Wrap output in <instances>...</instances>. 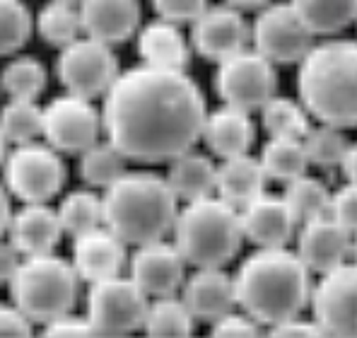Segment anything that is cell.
Segmentation results:
<instances>
[{
	"label": "cell",
	"instance_id": "obj_40",
	"mask_svg": "<svg viewBox=\"0 0 357 338\" xmlns=\"http://www.w3.org/2000/svg\"><path fill=\"white\" fill-rule=\"evenodd\" d=\"M261 324L256 319H251L244 309L241 314L237 311H227L218 321H213V336H227V338H239V336H259Z\"/></svg>",
	"mask_w": 357,
	"mask_h": 338
},
{
	"label": "cell",
	"instance_id": "obj_5",
	"mask_svg": "<svg viewBox=\"0 0 357 338\" xmlns=\"http://www.w3.org/2000/svg\"><path fill=\"white\" fill-rule=\"evenodd\" d=\"M244 240L241 210L218 193L188 200L178 210L174 244L191 266L222 268L237 256Z\"/></svg>",
	"mask_w": 357,
	"mask_h": 338
},
{
	"label": "cell",
	"instance_id": "obj_14",
	"mask_svg": "<svg viewBox=\"0 0 357 338\" xmlns=\"http://www.w3.org/2000/svg\"><path fill=\"white\" fill-rule=\"evenodd\" d=\"M249 39L251 29L241 10L227 3L218 5V8H208L191 27L193 49L215 63L244 51Z\"/></svg>",
	"mask_w": 357,
	"mask_h": 338
},
{
	"label": "cell",
	"instance_id": "obj_43",
	"mask_svg": "<svg viewBox=\"0 0 357 338\" xmlns=\"http://www.w3.org/2000/svg\"><path fill=\"white\" fill-rule=\"evenodd\" d=\"M20 263H22V254H20L17 247L13 244V242H5L3 237H0V285H5L13 281V276L17 273Z\"/></svg>",
	"mask_w": 357,
	"mask_h": 338
},
{
	"label": "cell",
	"instance_id": "obj_7",
	"mask_svg": "<svg viewBox=\"0 0 357 338\" xmlns=\"http://www.w3.org/2000/svg\"><path fill=\"white\" fill-rule=\"evenodd\" d=\"M66 165L61 152L49 142H22L8 152L3 162V182L22 203H49L66 184Z\"/></svg>",
	"mask_w": 357,
	"mask_h": 338
},
{
	"label": "cell",
	"instance_id": "obj_13",
	"mask_svg": "<svg viewBox=\"0 0 357 338\" xmlns=\"http://www.w3.org/2000/svg\"><path fill=\"white\" fill-rule=\"evenodd\" d=\"M314 321L324 336H357V263H340L321 273L312 288Z\"/></svg>",
	"mask_w": 357,
	"mask_h": 338
},
{
	"label": "cell",
	"instance_id": "obj_25",
	"mask_svg": "<svg viewBox=\"0 0 357 338\" xmlns=\"http://www.w3.org/2000/svg\"><path fill=\"white\" fill-rule=\"evenodd\" d=\"M167 179L178 200L188 203V200L213 196L218 189V165L203 152L188 150L169 162Z\"/></svg>",
	"mask_w": 357,
	"mask_h": 338
},
{
	"label": "cell",
	"instance_id": "obj_9",
	"mask_svg": "<svg viewBox=\"0 0 357 338\" xmlns=\"http://www.w3.org/2000/svg\"><path fill=\"white\" fill-rule=\"evenodd\" d=\"M275 63L256 49H244L218 63L215 89L222 104L261 112L275 97Z\"/></svg>",
	"mask_w": 357,
	"mask_h": 338
},
{
	"label": "cell",
	"instance_id": "obj_38",
	"mask_svg": "<svg viewBox=\"0 0 357 338\" xmlns=\"http://www.w3.org/2000/svg\"><path fill=\"white\" fill-rule=\"evenodd\" d=\"M152 8L162 20L193 24L208 10V0H152Z\"/></svg>",
	"mask_w": 357,
	"mask_h": 338
},
{
	"label": "cell",
	"instance_id": "obj_3",
	"mask_svg": "<svg viewBox=\"0 0 357 338\" xmlns=\"http://www.w3.org/2000/svg\"><path fill=\"white\" fill-rule=\"evenodd\" d=\"M299 102L319 124L357 126V41L328 39L314 44L299 61Z\"/></svg>",
	"mask_w": 357,
	"mask_h": 338
},
{
	"label": "cell",
	"instance_id": "obj_42",
	"mask_svg": "<svg viewBox=\"0 0 357 338\" xmlns=\"http://www.w3.org/2000/svg\"><path fill=\"white\" fill-rule=\"evenodd\" d=\"M0 336H31V321L15 304H0Z\"/></svg>",
	"mask_w": 357,
	"mask_h": 338
},
{
	"label": "cell",
	"instance_id": "obj_27",
	"mask_svg": "<svg viewBox=\"0 0 357 338\" xmlns=\"http://www.w3.org/2000/svg\"><path fill=\"white\" fill-rule=\"evenodd\" d=\"M261 162L273 182L290 184L307 174L309 157L302 138H271L261 150Z\"/></svg>",
	"mask_w": 357,
	"mask_h": 338
},
{
	"label": "cell",
	"instance_id": "obj_15",
	"mask_svg": "<svg viewBox=\"0 0 357 338\" xmlns=\"http://www.w3.org/2000/svg\"><path fill=\"white\" fill-rule=\"evenodd\" d=\"M130 278L145 290L148 297H169L186 283V258L176 244L165 240L140 244L130 256Z\"/></svg>",
	"mask_w": 357,
	"mask_h": 338
},
{
	"label": "cell",
	"instance_id": "obj_6",
	"mask_svg": "<svg viewBox=\"0 0 357 338\" xmlns=\"http://www.w3.org/2000/svg\"><path fill=\"white\" fill-rule=\"evenodd\" d=\"M77 276L73 261L51 254L24 256L17 273L10 281L13 304L29 321L49 324L68 314L77 300Z\"/></svg>",
	"mask_w": 357,
	"mask_h": 338
},
{
	"label": "cell",
	"instance_id": "obj_35",
	"mask_svg": "<svg viewBox=\"0 0 357 338\" xmlns=\"http://www.w3.org/2000/svg\"><path fill=\"white\" fill-rule=\"evenodd\" d=\"M331 198H333V193H331L319 179L307 177V174L297 177L295 182H290L285 189V200L292 208L299 225L307 223V220L328 215Z\"/></svg>",
	"mask_w": 357,
	"mask_h": 338
},
{
	"label": "cell",
	"instance_id": "obj_36",
	"mask_svg": "<svg viewBox=\"0 0 357 338\" xmlns=\"http://www.w3.org/2000/svg\"><path fill=\"white\" fill-rule=\"evenodd\" d=\"M302 140L309 157V165H317V167H340L345 152L350 147L343 131L338 126H328V124H321L317 128L312 126Z\"/></svg>",
	"mask_w": 357,
	"mask_h": 338
},
{
	"label": "cell",
	"instance_id": "obj_16",
	"mask_svg": "<svg viewBox=\"0 0 357 338\" xmlns=\"http://www.w3.org/2000/svg\"><path fill=\"white\" fill-rule=\"evenodd\" d=\"M297 254L312 273L333 271L353 254V235L331 213L307 220L297 232Z\"/></svg>",
	"mask_w": 357,
	"mask_h": 338
},
{
	"label": "cell",
	"instance_id": "obj_29",
	"mask_svg": "<svg viewBox=\"0 0 357 338\" xmlns=\"http://www.w3.org/2000/svg\"><path fill=\"white\" fill-rule=\"evenodd\" d=\"M193 321L196 316L186 307L183 300L169 297H155L150 302L148 316H145V334L157 338H183L193 334Z\"/></svg>",
	"mask_w": 357,
	"mask_h": 338
},
{
	"label": "cell",
	"instance_id": "obj_37",
	"mask_svg": "<svg viewBox=\"0 0 357 338\" xmlns=\"http://www.w3.org/2000/svg\"><path fill=\"white\" fill-rule=\"evenodd\" d=\"M31 13L22 0H0V56H13L31 36Z\"/></svg>",
	"mask_w": 357,
	"mask_h": 338
},
{
	"label": "cell",
	"instance_id": "obj_50",
	"mask_svg": "<svg viewBox=\"0 0 357 338\" xmlns=\"http://www.w3.org/2000/svg\"><path fill=\"white\" fill-rule=\"evenodd\" d=\"M54 3H70V5H75V3H80V0H54Z\"/></svg>",
	"mask_w": 357,
	"mask_h": 338
},
{
	"label": "cell",
	"instance_id": "obj_2",
	"mask_svg": "<svg viewBox=\"0 0 357 338\" xmlns=\"http://www.w3.org/2000/svg\"><path fill=\"white\" fill-rule=\"evenodd\" d=\"M307 263L285 247H259L241 261L234 285L237 304L261 326H278L312 302Z\"/></svg>",
	"mask_w": 357,
	"mask_h": 338
},
{
	"label": "cell",
	"instance_id": "obj_11",
	"mask_svg": "<svg viewBox=\"0 0 357 338\" xmlns=\"http://www.w3.org/2000/svg\"><path fill=\"white\" fill-rule=\"evenodd\" d=\"M251 41L271 63H299L314 46V34L297 15L292 3L264 5L251 24Z\"/></svg>",
	"mask_w": 357,
	"mask_h": 338
},
{
	"label": "cell",
	"instance_id": "obj_22",
	"mask_svg": "<svg viewBox=\"0 0 357 338\" xmlns=\"http://www.w3.org/2000/svg\"><path fill=\"white\" fill-rule=\"evenodd\" d=\"M251 112L239 107L222 104L215 112H208L203 140L215 157L227 160V157L246 155L256 140V126L251 121Z\"/></svg>",
	"mask_w": 357,
	"mask_h": 338
},
{
	"label": "cell",
	"instance_id": "obj_10",
	"mask_svg": "<svg viewBox=\"0 0 357 338\" xmlns=\"http://www.w3.org/2000/svg\"><path fill=\"white\" fill-rule=\"evenodd\" d=\"M56 73L68 92L85 99L104 97L121 75L119 58L112 46L92 36L63 46L56 61Z\"/></svg>",
	"mask_w": 357,
	"mask_h": 338
},
{
	"label": "cell",
	"instance_id": "obj_49",
	"mask_svg": "<svg viewBox=\"0 0 357 338\" xmlns=\"http://www.w3.org/2000/svg\"><path fill=\"white\" fill-rule=\"evenodd\" d=\"M350 256H353V261L357 263V232L353 235V254H350Z\"/></svg>",
	"mask_w": 357,
	"mask_h": 338
},
{
	"label": "cell",
	"instance_id": "obj_28",
	"mask_svg": "<svg viewBox=\"0 0 357 338\" xmlns=\"http://www.w3.org/2000/svg\"><path fill=\"white\" fill-rule=\"evenodd\" d=\"M126 162H128V157L112 140H99L80 155V179L87 186L109 189L128 172Z\"/></svg>",
	"mask_w": 357,
	"mask_h": 338
},
{
	"label": "cell",
	"instance_id": "obj_23",
	"mask_svg": "<svg viewBox=\"0 0 357 338\" xmlns=\"http://www.w3.org/2000/svg\"><path fill=\"white\" fill-rule=\"evenodd\" d=\"M138 56L145 66L183 71L191 58V46L178 31L176 22L160 17L138 31Z\"/></svg>",
	"mask_w": 357,
	"mask_h": 338
},
{
	"label": "cell",
	"instance_id": "obj_45",
	"mask_svg": "<svg viewBox=\"0 0 357 338\" xmlns=\"http://www.w3.org/2000/svg\"><path fill=\"white\" fill-rule=\"evenodd\" d=\"M340 169H343L345 179H348L350 184H357V142H350V147H348V152H345Z\"/></svg>",
	"mask_w": 357,
	"mask_h": 338
},
{
	"label": "cell",
	"instance_id": "obj_8",
	"mask_svg": "<svg viewBox=\"0 0 357 338\" xmlns=\"http://www.w3.org/2000/svg\"><path fill=\"white\" fill-rule=\"evenodd\" d=\"M150 297L130 276L89 283L87 319L94 336H128L143 329Z\"/></svg>",
	"mask_w": 357,
	"mask_h": 338
},
{
	"label": "cell",
	"instance_id": "obj_21",
	"mask_svg": "<svg viewBox=\"0 0 357 338\" xmlns=\"http://www.w3.org/2000/svg\"><path fill=\"white\" fill-rule=\"evenodd\" d=\"M63 223L59 210L46 203H24L13 213L8 227V240L20 249L22 256L51 254L63 237Z\"/></svg>",
	"mask_w": 357,
	"mask_h": 338
},
{
	"label": "cell",
	"instance_id": "obj_18",
	"mask_svg": "<svg viewBox=\"0 0 357 338\" xmlns=\"http://www.w3.org/2000/svg\"><path fill=\"white\" fill-rule=\"evenodd\" d=\"M239 210L244 237L256 247H285L299 227L285 196L261 193Z\"/></svg>",
	"mask_w": 357,
	"mask_h": 338
},
{
	"label": "cell",
	"instance_id": "obj_41",
	"mask_svg": "<svg viewBox=\"0 0 357 338\" xmlns=\"http://www.w3.org/2000/svg\"><path fill=\"white\" fill-rule=\"evenodd\" d=\"M44 326V336H94V329L87 316H73L70 311Z\"/></svg>",
	"mask_w": 357,
	"mask_h": 338
},
{
	"label": "cell",
	"instance_id": "obj_26",
	"mask_svg": "<svg viewBox=\"0 0 357 338\" xmlns=\"http://www.w3.org/2000/svg\"><path fill=\"white\" fill-rule=\"evenodd\" d=\"M314 36H333L357 22V0H290Z\"/></svg>",
	"mask_w": 357,
	"mask_h": 338
},
{
	"label": "cell",
	"instance_id": "obj_31",
	"mask_svg": "<svg viewBox=\"0 0 357 338\" xmlns=\"http://www.w3.org/2000/svg\"><path fill=\"white\" fill-rule=\"evenodd\" d=\"M36 29H39V36L46 44L63 49V46L80 39V8H75L70 3H54V0H49V5H44L39 17H36Z\"/></svg>",
	"mask_w": 357,
	"mask_h": 338
},
{
	"label": "cell",
	"instance_id": "obj_12",
	"mask_svg": "<svg viewBox=\"0 0 357 338\" xmlns=\"http://www.w3.org/2000/svg\"><path fill=\"white\" fill-rule=\"evenodd\" d=\"M102 131V112L92 107V99L68 92L44 107V138L59 152L82 155L99 142Z\"/></svg>",
	"mask_w": 357,
	"mask_h": 338
},
{
	"label": "cell",
	"instance_id": "obj_4",
	"mask_svg": "<svg viewBox=\"0 0 357 338\" xmlns=\"http://www.w3.org/2000/svg\"><path fill=\"white\" fill-rule=\"evenodd\" d=\"M102 203L104 225L133 247L165 240L178 218V196L155 172H126L104 189Z\"/></svg>",
	"mask_w": 357,
	"mask_h": 338
},
{
	"label": "cell",
	"instance_id": "obj_32",
	"mask_svg": "<svg viewBox=\"0 0 357 338\" xmlns=\"http://www.w3.org/2000/svg\"><path fill=\"white\" fill-rule=\"evenodd\" d=\"M0 128L13 145L36 140L44 135V109L36 99H10L0 109Z\"/></svg>",
	"mask_w": 357,
	"mask_h": 338
},
{
	"label": "cell",
	"instance_id": "obj_34",
	"mask_svg": "<svg viewBox=\"0 0 357 338\" xmlns=\"http://www.w3.org/2000/svg\"><path fill=\"white\" fill-rule=\"evenodd\" d=\"M0 87L10 99H39L46 89V68L34 56H17L0 73Z\"/></svg>",
	"mask_w": 357,
	"mask_h": 338
},
{
	"label": "cell",
	"instance_id": "obj_39",
	"mask_svg": "<svg viewBox=\"0 0 357 338\" xmlns=\"http://www.w3.org/2000/svg\"><path fill=\"white\" fill-rule=\"evenodd\" d=\"M331 215L338 220L350 235L357 232V184H345L331 198Z\"/></svg>",
	"mask_w": 357,
	"mask_h": 338
},
{
	"label": "cell",
	"instance_id": "obj_33",
	"mask_svg": "<svg viewBox=\"0 0 357 338\" xmlns=\"http://www.w3.org/2000/svg\"><path fill=\"white\" fill-rule=\"evenodd\" d=\"M59 215L63 230L70 237H80L94 227L104 225V203L89 189H77L70 191L59 205Z\"/></svg>",
	"mask_w": 357,
	"mask_h": 338
},
{
	"label": "cell",
	"instance_id": "obj_30",
	"mask_svg": "<svg viewBox=\"0 0 357 338\" xmlns=\"http://www.w3.org/2000/svg\"><path fill=\"white\" fill-rule=\"evenodd\" d=\"M309 116L304 104L290 97H273L261 109L264 128L271 138H304L312 128Z\"/></svg>",
	"mask_w": 357,
	"mask_h": 338
},
{
	"label": "cell",
	"instance_id": "obj_48",
	"mask_svg": "<svg viewBox=\"0 0 357 338\" xmlns=\"http://www.w3.org/2000/svg\"><path fill=\"white\" fill-rule=\"evenodd\" d=\"M8 145H10V140L5 138L3 128H0V165H3V162H5V157H8Z\"/></svg>",
	"mask_w": 357,
	"mask_h": 338
},
{
	"label": "cell",
	"instance_id": "obj_17",
	"mask_svg": "<svg viewBox=\"0 0 357 338\" xmlns=\"http://www.w3.org/2000/svg\"><path fill=\"white\" fill-rule=\"evenodd\" d=\"M73 266L80 281L87 283L121 276L126 266V242L107 225L73 237Z\"/></svg>",
	"mask_w": 357,
	"mask_h": 338
},
{
	"label": "cell",
	"instance_id": "obj_20",
	"mask_svg": "<svg viewBox=\"0 0 357 338\" xmlns=\"http://www.w3.org/2000/svg\"><path fill=\"white\" fill-rule=\"evenodd\" d=\"M181 300L196 316V321L213 324L222 314L234 309L237 285H234V278L222 268H196V273L183 283Z\"/></svg>",
	"mask_w": 357,
	"mask_h": 338
},
{
	"label": "cell",
	"instance_id": "obj_24",
	"mask_svg": "<svg viewBox=\"0 0 357 338\" xmlns=\"http://www.w3.org/2000/svg\"><path fill=\"white\" fill-rule=\"evenodd\" d=\"M266 182L268 174L261 157H251L246 152V155L227 157V160H222V165H218V189H215V193L227 203L244 208L246 203L266 193Z\"/></svg>",
	"mask_w": 357,
	"mask_h": 338
},
{
	"label": "cell",
	"instance_id": "obj_44",
	"mask_svg": "<svg viewBox=\"0 0 357 338\" xmlns=\"http://www.w3.org/2000/svg\"><path fill=\"white\" fill-rule=\"evenodd\" d=\"M271 334L273 336H324V331L314 319L307 321V319L295 316V319H287V321H282V324L273 326Z\"/></svg>",
	"mask_w": 357,
	"mask_h": 338
},
{
	"label": "cell",
	"instance_id": "obj_47",
	"mask_svg": "<svg viewBox=\"0 0 357 338\" xmlns=\"http://www.w3.org/2000/svg\"><path fill=\"white\" fill-rule=\"evenodd\" d=\"M225 3L232 5V8L246 10V8H264V5H268L271 0H225Z\"/></svg>",
	"mask_w": 357,
	"mask_h": 338
},
{
	"label": "cell",
	"instance_id": "obj_46",
	"mask_svg": "<svg viewBox=\"0 0 357 338\" xmlns=\"http://www.w3.org/2000/svg\"><path fill=\"white\" fill-rule=\"evenodd\" d=\"M10 220H13V208H10V196L3 186H0V237L8 232Z\"/></svg>",
	"mask_w": 357,
	"mask_h": 338
},
{
	"label": "cell",
	"instance_id": "obj_19",
	"mask_svg": "<svg viewBox=\"0 0 357 338\" xmlns=\"http://www.w3.org/2000/svg\"><path fill=\"white\" fill-rule=\"evenodd\" d=\"M82 31L104 44H123L140 27L138 0H80Z\"/></svg>",
	"mask_w": 357,
	"mask_h": 338
},
{
	"label": "cell",
	"instance_id": "obj_1",
	"mask_svg": "<svg viewBox=\"0 0 357 338\" xmlns=\"http://www.w3.org/2000/svg\"><path fill=\"white\" fill-rule=\"evenodd\" d=\"M208 107L186 71L128 68L104 94L102 124L107 140L128 160L155 165L193 150L203 138Z\"/></svg>",
	"mask_w": 357,
	"mask_h": 338
}]
</instances>
